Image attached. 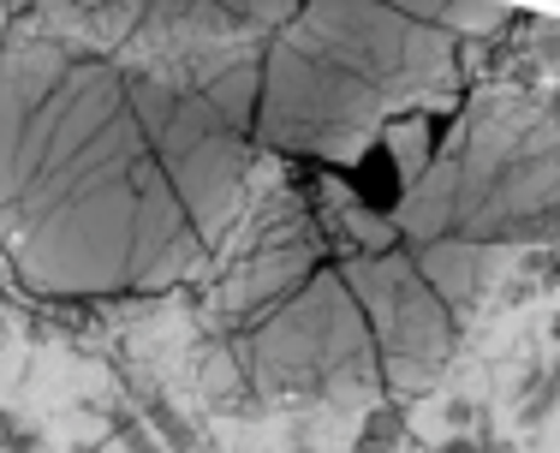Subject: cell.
<instances>
[{"label":"cell","mask_w":560,"mask_h":453,"mask_svg":"<svg viewBox=\"0 0 560 453\" xmlns=\"http://www.w3.org/2000/svg\"><path fill=\"white\" fill-rule=\"evenodd\" d=\"M0 251L36 299L162 292L215 257L131 108L126 60L36 12L0 31Z\"/></svg>","instance_id":"obj_1"},{"label":"cell","mask_w":560,"mask_h":453,"mask_svg":"<svg viewBox=\"0 0 560 453\" xmlns=\"http://www.w3.org/2000/svg\"><path fill=\"white\" fill-rule=\"evenodd\" d=\"M465 84V36L388 0H299L262 43L257 150L346 167L394 114Z\"/></svg>","instance_id":"obj_2"},{"label":"cell","mask_w":560,"mask_h":453,"mask_svg":"<svg viewBox=\"0 0 560 453\" xmlns=\"http://www.w3.org/2000/svg\"><path fill=\"white\" fill-rule=\"evenodd\" d=\"M406 245H560V119L542 96L495 90L459 119V143L411 179L399 204Z\"/></svg>","instance_id":"obj_3"},{"label":"cell","mask_w":560,"mask_h":453,"mask_svg":"<svg viewBox=\"0 0 560 453\" xmlns=\"http://www.w3.org/2000/svg\"><path fill=\"white\" fill-rule=\"evenodd\" d=\"M233 346L269 406L346 411V406H370L388 388L364 304L352 299V287H346L335 263H323L257 328L233 335Z\"/></svg>","instance_id":"obj_4"},{"label":"cell","mask_w":560,"mask_h":453,"mask_svg":"<svg viewBox=\"0 0 560 453\" xmlns=\"http://www.w3.org/2000/svg\"><path fill=\"white\" fill-rule=\"evenodd\" d=\"M126 78H131V108H138L143 131H150L162 167L173 173L179 197L191 204L209 251H221V239L238 221L250 162H257V131L226 119L197 84H185L179 72H167L155 60H126Z\"/></svg>","instance_id":"obj_5"},{"label":"cell","mask_w":560,"mask_h":453,"mask_svg":"<svg viewBox=\"0 0 560 453\" xmlns=\"http://www.w3.org/2000/svg\"><path fill=\"white\" fill-rule=\"evenodd\" d=\"M352 287V299L364 304V323L376 335L382 352V376H388V394L411 399L418 388H430L442 376V364L459 346V323L442 304V292L430 287V275L418 269V251L411 245H388L370 251V257L335 263Z\"/></svg>","instance_id":"obj_6"},{"label":"cell","mask_w":560,"mask_h":453,"mask_svg":"<svg viewBox=\"0 0 560 453\" xmlns=\"http://www.w3.org/2000/svg\"><path fill=\"white\" fill-rule=\"evenodd\" d=\"M323 263H328V251H323L311 209L287 185H275L257 204L250 226L238 233V245L221 257L215 281H209V316H215L221 335H245L269 311H280Z\"/></svg>","instance_id":"obj_7"},{"label":"cell","mask_w":560,"mask_h":453,"mask_svg":"<svg viewBox=\"0 0 560 453\" xmlns=\"http://www.w3.org/2000/svg\"><path fill=\"white\" fill-rule=\"evenodd\" d=\"M31 12L55 31L119 60H150L185 43H226L245 36L215 0H31Z\"/></svg>","instance_id":"obj_8"},{"label":"cell","mask_w":560,"mask_h":453,"mask_svg":"<svg viewBox=\"0 0 560 453\" xmlns=\"http://www.w3.org/2000/svg\"><path fill=\"white\" fill-rule=\"evenodd\" d=\"M418 251V269L430 275V287L442 292V304L453 311V323H471L477 311L489 304V292L501 287L506 275V251L501 245H471V239H430Z\"/></svg>","instance_id":"obj_9"},{"label":"cell","mask_w":560,"mask_h":453,"mask_svg":"<svg viewBox=\"0 0 560 453\" xmlns=\"http://www.w3.org/2000/svg\"><path fill=\"white\" fill-rule=\"evenodd\" d=\"M340 179H346V191H352L370 216H399V204H406V191H411L406 167L394 162V150L382 138H370L364 150L340 167Z\"/></svg>","instance_id":"obj_10"},{"label":"cell","mask_w":560,"mask_h":453,"mask_svg":"<svg viewBox=\"0 0 560 453\" xmlns=\"http://www.w3.org/2000/svg\"><path fill=\"white\" fill-rule=\"evenodd\" d=\"M126 399L138 406V418L167 442V453H197V448H209L203 430H197V423L185 418L179 406H173V394H167L155 376H126Z\"/></svg>","instance_id":"obj_11"},{"label":"cell","mask_w":560,"mask_h":453,"mask_svg":"<svg viewBox=\"0 0 560 453\" xmlns=\"http://www.w3.org/2000/svg\"><path fill=\"white\" fill-rule=\"evenodd\" d=\"M399 448H411V399H399V394L370 399L352 453H399Z\"/></svg>","instance_id":"obj_12"},{"label":"cell","mask_w":560,"mask_h":453,"mask_svg":"<svg viewBox=\"0 0 560 453\" xmlns=\"http://www.w3.org/2000/svg\"><path fill=\"white\" fill-rule=\"evenodd\" d=\"M560 411V352L549 358V370H530L525 394H518V423L525 430H537V423H549Z\"/></svg>","instance_id":"obj_13"},{"label":"cell","mask_w":560,"mask_h":453,"mask_svg":"<svg viewBox=\"0 0 560 453\" xmlns=\"http://www.w3.org/2000/svg\"><path fill=\"white\" fill-rule=\"evenodd\" d=\"M102 418H108L119 453H167V442L138 418V406H131V399H108V406H102Z\"/></svg>","instance_id":"obj_14"},{"label":"cell","mask_w":560,"mask_h":453,"mask_svg":"<svg viewBox=\"0 0 560 453\" xmlns=\"http://www.w3.org/2000/svg\"><path fill=\"white\" fill-rule=\"evenodd\" d=\"M215 7H221L245 36H269L275 24H287L292 12H299V0H215Z\"/></svg>","instance_id":"obj_15"},{"label":"cell","mask_w":560,"mask_h":453,"mask_svg":"<svg viewBox=\"0 0 560 453\" xmlns=\"http://www.w3.org/2000/svg\"><path fill=\"white\" fill-rule=\"evenodd\" d=\"M518 275L537 292H560V245H525L518 251Z\"/></svg>","instance_id":"obj_16"},{"label":"cell","mask_w":560,"mask_h":453,"mask_svg":"<svg viewBox=\"0 0 560 453\" xmlns=\"http://www.w3.org/2000/svg\"><path fill=\"white\" fill-rule=\"evenodd\" d=\"M43 448H48L43 430H31L12 406H0V453H43Z\"/></svg>","instance_id":"obj_17"},{"label":"cell","mask_w":560,"mask_h":453,"mask_svg":"<svg viewBox=\"0 0 560 453\" xmlns=\"http://www.w3.org/2000/svg\"><path fill=\"white\" fill-rule=\"evenodd\" d=\"M530 55H537V66H549V72H560V24L537 19V31H530Z\"/></svg>","instance_id":"obj_18"},{"label":"cell","mask_w":560,"mask_h":453,"mask_svg":"<svg viewBox=\"0 0 560 453\" xmlns=\"http://www.w3.org/2000/svg\"><path fill=\"white\" fill-rule=\"evenodd\" d=\"M430 453H483V435H465V430H459V435H447V442L430 448Z\"/></svg>","instance_id":"obj_19"},{"label":"cell","mask_w":560,"mask_h":453,"mask_svg":"<svg viewBox=\"0 0 560 453\" xmlns=\"http://www.w3.org/2000/svg\"><path fill=\"white\" fill-rule=\"evenodd\" d=\"M24 12H31V0H0V31H7L12 19H24Z\"/></svg>","instance_id":"obj_20"},{"label":"cell","mask_w":560,"mask_h":453,"mask_svg":"<svg viewBox=\"0 0 560 453\" xmlns=\"http://www.w3.org/2000/svg\"><path fill=\"white\" fill-rule=\"evenodd\" d=\"M114 442H84V448H72V453H108Z\"/></svg>","instance_id":"obj_21"},{"label":"cell","mask_w":560,"mask_h":453,"mask_svg":"<svg viewBox=\"0 0 560 453\" xmlns=\"http://www.w3.org/2000/svg\"><path fill=\"white\" fill-rule=\"evenodd\" d=\"M549 340L560 346V311H555V323H549Z\"/></svg>","instance_id":"obj_22"},{"label":"cell","mask_w":560,"mask_h":453,"mask_svg":"<svg viewBox=\"0 0 560 453\" xmlns=\"http://www.w3.org/2000/svg\"><path fill=\"white\" fill-rule=\"evenodd\" d=\"M292 453H323V448H292Z\"/></svg>","instance_id":"obj_23"},{"label":"cell","mask_w":560,"mask_h":453,"mask_svg":"<svg viewBox=\"0 0 560 453\" xmlns=\"http://www.w3.org/2000/svg\"><path fill=\"white\" fill-rule=\"evenodd\" d=\"M399 453H418V448H399Z\"/></svg>","instance_id":"obj_24"},{"label":"cell","mask_w":560,"mask_h":453,"mask_svg":"<svg viewBox=\"0 0 560 453\" xmlns=\"http://www.w3.org/2000/svg\"><path fill=\"white\" fill-rule=\"evenodd\" d=\"M197 453H203V448H197Z\"/></svg>","instance_id":"obj_25"}]
</instances>
